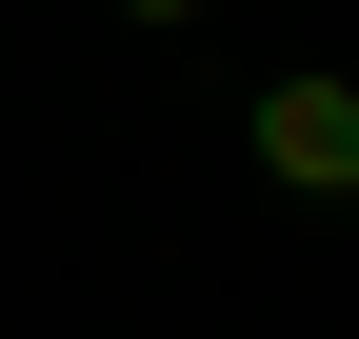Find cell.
Listing matches in <instances>:
<instances>
[{
    "mask_svg": "<svg viewBox=\"0 0 359 339\" xmlns=\"http://www.w3.org/2000/svg\"><path fill=\"white\" fill-rule=\"evenodd\" d=\"M240 160H259L280 200H339V220H359V80H339V60L259 80V100H240Z\"/></svg>",
    "mask_w": 359,
    "mask_h": 339,
    "instance_id": "cell-1",
    "label": "cell"
},
{
    "mask_svg": "<svg viewBox=\"0 0 359 339\" xmlns=\"http://www.w3.org/2000/svg\"><path fill=\"white\" fill-rule=\"evenodd\" d=\"M100 20H140V40H180V20H200V0H100Z\"/></svg>",
    "mask_w": 359,
    "mask_h": 339,
    "instance_id": "cell-2",
    "label": "cell"
}]
</instances>
